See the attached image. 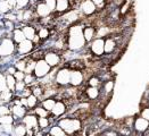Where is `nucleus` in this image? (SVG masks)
<instances>
[{"label": "nucleus", "mask_w": 149, "mask_h": 136, "mask_svg": "<svg viewBox=\"0 0 149 136\" xmlns=\"http://www.w3.org/2000/svg\"><path fill=\"white\" fill-rule=\"evenodd\" d=\"M66 111H67L66 103L62 100H59V101H56V103H55V106L51 110V115H52V117H61Z\"/></svg>", "instance_id": "obj_13"}, {"label": "nucleus", "mask_w": 149, "mask_h": 136, "mask_svg": "<svg viewBox=\"0 0 149 136\" xmlns=\"http://www.w3.org/2000/svg\"><path fill=\"white\" fill-rule=\"evenodd\" d=\"M0 64H1V57H0Z\"/></svg>", "instance_id": "obj_51"}, {"label": "nucleus", "mask_w": 149, "mask_h": 136, "mask_svg": "<svg viewBox=\"0 0 149 136\" xmlns=\"http://www.w3.org/2000/svg\"><path fill=\"white\" fill-rule=\"evenodd\" d=\"M84 75L80 69H71V77H70V85L71 86H81L83 84Z\"/></svg>", "instance_id": "obj_7"}, {"label": "nucleus", "mask_w": 149, "mask_h": 136, "mask_svg": "<svg viewBox=\"0 0 149 136\" xmlns=\"http://www.w3.org/2000/svg\"><path fill=\"white\" fill-rule=\"evenodd\" d=\"M32 93L38 97V99L39 98H41L43 94H45V88L41 86V85H39V86H36L34 88H32Z\"/></svg>", "instance_id": "obj_38"}, {"label": "nucleus", "mask_w": 149, "mask_h": 136, "mask_svg": "<svg viewBox=\"0 0 149 136\" xmlns=\"http://www.w3.org/2000/svg\"><path fill=\"white\" fill-rule=\"evenodd\" d=\"M14 130V124H0L1 135H12Z\"/></svg>", "instance_id": "obj_26"}, {"label": "nucleus", "mask_w": 149, "mask_h": 136, "mask_svg": "<svg viewBox=\"0 0 149 136\" xmlns=\"http://www.w3.org/2000/svg\"><path fill=\"white\" fill-rule=\"evenodd\" d=\"M67 48L70 50H80L84 47L87 43L86 39L83 37V27L81 25L75 24L72 25L68 28L67 33Z\"/></svg>", "instance_id": "obj_1"}, {"label": "nucleus", "mask_w": 149, "mask_h": 136, "mask_svg": "<svg viewBox=\"0 0 149 136\" xmlns=\"http://www.w3.org/2000/svg\"><path fill=\"white\" fill-rule=\"evenodd\" d=\"M55 103H56V100L54 99V98H46L45 100H42V102H41V106L46 109V110H48L49 112H51L52 110V108H54V106H55Z\"/></svg>", "instance_id": "obj_25"}, {"label": "nucleus", "mask_w": 149, "mask_h": 136, "mask_svg": "<svg viewBox=\"0 0 149 136\" xmlns=\"http://www.w3.org/2000/svg\"><path fill=\"white\" fill-rule=\"evenodd\" d=\"M102 87V93L105 94V95H109V94H112L113 92V88H114V81H107L105 84H102L101 85Z\"/></svg>", "instance_id": "obj_27"}, {"label": "nucleus", "mask_w": 149, "mask_h": 136, "mask_svg": "<svg viewBox=\"0 0 149 136\" xmlns=\"http://www.w3.org/2000/svg\"><path fill=\"white\" fill-rule=\"evenodd\" d=\"M140 116L141 117H143L145 119H147L149 122V107L148 106H146V107H143L142 109H141V111H140Z\"/></svg>", "instance_id": "obj_44"}, {"label": "nucleus", "mask_w": 149, "mask_h": 136, "mask_svg": "<svg viewBox=\"0 0 149 136\" xmlns=\"http://www.w3.org/2000/svg\"><path fill=\"white\" fill-rule=\"evenodd\" d=\"M36 14H37L38 17L46 18L51 14V10L48 8V6L45 3V1H41V2H38L37 6H36Z\"/></svg>", "instance_id": "obj_15"}, {"label": "nucleus", "mask_w": 149, "mask_h": 136, "mask_svg": "<svg viewBox=\"0 0 149 136\" xmlns=\"http://www.w3.org/2000/svg\"><path fill=\"white\" fill-rule=\"evenodd\" d=\"M16 51V43L10 37H2L0 41V57L7 58L14 55Z\"/></svg>", "instance_id": "obj_2"}, {"label": "nucleus", "mask_w": 149, "mask_h": 136, "mask_svg": "<svg viewBox=\"0 0 149 136\" xmlns=\"http://www.w3.org/2000/svg\"><path fill=\"white\" fill-rule=\"evenodd\" d=\"M12 39L14 40V42L17 44V43L22 42L23 40H25L26 37H25L24 32H23V30H22V28H15V30H13Z\"/></svg>", "instance_id": "obj_21"}, {"label": "nucleus", "mask_w": 149, "mask_h": 136, "mask_svg": "<svg viewBox=\"0 0 149 136\" xmlns=\"http://www.w3.org/2000/svg\"><path fill=\"white\" fill-rule=\"evenodd\" d=\"M143 134H145V135H149V127L147 128V130H146V132H145Z\"/></svg>", "instance_id": "obj_50"}, {"label": "nucleus", "mask_w": 149, "mask_h": 136, "mask_svg": "<svg viewBox=\"0 0 149 136\" xmlns=\"http://www.w3.org/2000/svg\"><path fill=\"white\" fill-rule=\"evenodd\" d=\"M33 49H34V43L32 40H29V39H25L22 42L17 43L16 46V51L18 55H27Z\"/></svg>", "instance_id": "obj_6"}, {"label": "nucleus", "mask_w": 149, "mask_h": 136, "mask_svg": "<svg viewBox=\"0 0 149 136\" xmlns=\"http://www.w3.org/2000/svg\"><path fill=\"white\" fill-rule=\"evenodd\" d=\"M80 9L86 16H91L97 12V6L92 0H82L80 3Z\"/></svg>", "instance_id": "obj_8"}, {"label": "nucleus", "mask_w": 149, "mask_h": 136, "mask_svg": "<svg viewBox=\"0 0 149 136\" xmlns=\"http://www.w3.org/2000/svg\"><path fill=\"white\" fill-rule=\"evenodd\" d=\"M51 72V67L48 65V62L46 61L43 58L38 59L36 62V67H34V72L33 74L37 78H43Z\"/></svg>", "instance_id": "obj_3"}, {"label": "nucleus", "mask_w": 149, "mask_h": 136, "mask_svg": "<svg viewBox=\"0 0 149 136\" xmlns=\"http://www.w3.org/2000/svg\"><path fill=\"white\" fill-rule=\"evenodd\" d=\"M14 123H15V118L12 113L0 116V124H14Z\"/></svg>", "instance_id": "obj_31"}, {"label": "nucleus", "mask_w": 149, "mask_h": 136, "mask_svg": "<svg viewBox=\"0 0 149 136\" xmlns=\"http://www.w3.org/2000/svg\"><path fill=\"white\" fill-rule=\"evenodd\" d=\"M93 1V3L97 6V8H101V7H104L105 6V3H106V0H92Z\"/></svg>", "instance_id": "obj_47"}, {"label": "nucleus", "mask_w": 149, "mask_h": 136, "mask_svg": "<svg viewBox=\"0 0 149 136\" xmlns=\"http://www.w3.org/2000/svg\"><path fill=\"white\" fill-rule=\"evenodd\" d=\"M8 113H10V108L7 107L6 104H0V116L8 115Z\"/></svg>", "instance_id": "obj_45"}, {"label": "nucleus", "mask_w": 149, "mask_h": 136, "mask_svg": "<svg viewBox=\"0 0 149 136\" xmlns=\"http://www.w3.org/2000/svg\"><path fill=\"white\" fill-rule=\"evenodd\" d=\"M71 7V3H70V0H57V3H56V10L55 12L63 14V12H66Z\"/></svg>", "instance_id": "obj_19"}, {"label": "nucleus", "mask_w": 149, "mask_h": 136, "mask_svg": "<svg viewBox=\"0 0 149 136\" xmlns=\"http://www.w3.org/2000/svg\"><path fill=\"white\" fill-rule=\"evenodd\" d=\"M90 49L95 56H102L105 53V39L104 37H96L90 42Z\"/></svg>", "instance_id": "obj_4"}, {"label": "nucleus", "mask_w": 149, "mask_h": 136, "mask_svg": "<svg viewBox=\"0 0 149 136\" xmlns=\"http://www.w3.org/2000/svg\"><path fill=\"white\" fill-rule=\"evenodd\" d=\"M0 73H1V70H0Z\"/></svg>", "instance_id": "obj_52"}, {"label": "nucleus", "mask_w": 149, "mask_h": 136, "mask_svg": "<svg viewBox=\"0 0 149 136\" xmlns=\"http://www.w3.org/2000/svg\"><path fill=\"white\" fill-rule=\"evenodd\" d=\"M25 72L23 70H16L15 74H14V77L16 78V81H24V77H25Z\"/></svg>", "instance_id": "obj_43"}, {"label": "nucleus", "mask_w": 149, "mask_h": 136, "mask_svg": "<svg viewBox=\"0 0 149 136\" xmlns=\"http://www.w3.org/2000/svg\"><path fill=\"white\" fill-rule=\"evenodd\" d=\"M117 41L115 37H107L105 39V53L111 55L117 49Z\"/></svg>", "instance_id": "obj_16"}, {"label": "nucleus", "mask_w": 149, "mask_h": 136, "mask_svg": "<svg viewBox=\"0 0 149 136\" xmlns=\"http://www.w3.org/2000/svg\"><path fill=\"white\" fill-rule=\"evenodd\" d=\"M22 123L26 126L27 129H32V130H36L39 125H38V116L34 113V115H25L23 117V120Z\"/></svg>", "instance_id": "obj_12"}, {"label": "nucleus", "mask_w": 149, "mask_h": 136, "mask_svg": "<svg viewBox=\"0 0 149 136\" xmlns=\"http://www.w3.org/2000/svg\"><path fill=\"white\" fill-rule=\"evenodd\" d=\"M30 3V0H16V6L14 9H18V10H22L26 8Z\"/></svg>", "instance_id": "obj_36"}, {"label": "nucleus", "mask_w": 149, "mask_h": 136, "mask_svg": "<svg viewBox=\"0 0 149 136\" xmlns=\"http://www.w3.org/2000/svg\"><path fill=\"white\" fill-rule=\"evenodd\" d=\"M96 27H93V26H86V27H83V37L86 39V41L87 42H91L95 37H96Z\"/></svg>", "instance_id": "obj_17"}, {"label": "nucleus", "mask_w": 149, "mask_h": 136, "mask_svg": "<svg viewBox=\"0 0 149 136\" xmlns=\"http://www.w3.org/2000/svg\"><path fill=\"white\" fill-rule=\"evenodd\" d=\"M36 76H34V74L33 73H31V74H26L24 77V82L26 83V85H30V84H32L34 81H36Z\"/></svg>", "instance_id": "obj_41"}, {"label": "nucleus", "mask_w": 149, "mask_h": 136, "mask_svg": "<svg viewBox=\"0 0 149 136\" xmlns=\"http://www.w3.org/2000/svg\"><path fill=\"white\" fill-rule=\"evenodd\" d=\"M17 69H16V67L15 66H10L7 70H6V74H12V75H14L15 74V72H16Z\"/></svg>", "instance_id": "obj_49"}, {"label": "nucleus", "mask_w": 149, "mask_h": 136, "mask_svg": "<svg viewBox=\"0 0 149 136\" xmlns=\"http://www.w3.org/2000/svg\"><path fill=\"white\" fill-rule=\"evenodd\" d=\"M27 86L26 85V83H25L24 81H16V85H15V92H17V93H21L23 90H24L25 87Z\"/></svg>", "instance_id": "obj_39"}, {"label": "nucleus", "mask_w": 149, "mask_h": 136, "mask_svg": "<svg viewBox=\"0 0 149 136\" xmlns=\"http://www.w3.org/2000/svg\"><path fill=\"white\" fill-rule=\"evenodd\" d=\"M10 10H13L10 3L8 2V0H0V12L2 14H7Z\"/></svg>", "instance_id": "obj_29"}, {"label": "nucleus", "mask_w": 149, "mask_h": 136, "mask_svg": "<svg viewBox=\"0 0 149 136\" xmlns=\"http://www.w3.org/2000/svg\"><path fill=\"white\" fill-rule=\"evenodd\" d=\"M30 94H32V88H30V87H25L24 90L21 92V97H24V98H27Z\"/></svg>", "instance_id": "obj_46"}, {"label": "nucleus", "mask_w": 149, "mask_h": 136, "mask_svg": "<svg viewBox=\"0 0 149 136\" xmlns=\"http://www.w3.org/2000/svg\"><path fill=\"white\" fill-rule=\"evenodd\" d=\"M149 127V122L147 119H145L143 117L139 116L137 118H134V123H133V129L136 130V133L139 134H143L147 128Z\"/></svg>", "instance_id": "obj_9"}, {"label": "nucleus", "mask_w": 149, "mask_h": 136, "mask_svg": "<svg viewBox=\"0 0 149 136\" xmlns=\"http://www.w3.org/2000/svg\"><path fill=\"white\" fill-rule=\"evenodd\" d=\"M6 84L7 87L10 91H15V85H16V78L12 74H6Z\"/></svg>", "instance_id": "obj_28"}, {"label": "nucleus", "mask_w": 149, "mask_h": 136, "mask_svg": "<svg viewBox=\"0 0 149 136\" xmlns=\"http://www.w3.org/2000/svg\"><path fill=\"white\" fill-rule=\"evenodd\" d=\"M34 113L37 115L38 117H48L49 111L46 110V109L41 106V107H36V108H34Z\"/></svg>", "instance_id": "obj_35"}, {"label": "nucleus", "mask_w": 149, "mask_h": 136, "mask_svg": "<svg viewBox=\"0 0 149 136\" xmlns=\"http://www.w3.org/2000/svg\"><path fill=\"white\" fill-rule=\"evenodd\" d=\"M58 125L65 130V133L67 135L76 134L74 129V125H73V118H63L58 122Z\"/></svg>", "instance_id": "obj_11"}, {"label": "nucleus", "mask_w": 149, "mask_h": 136, "mask_svg": "<svg viewBox=\"0 0 149 136\" xmlns=\"http://www.w3.org/2000/svg\"><path fill=\"white\" fill-rule=\"evenodd\" d=\"M45 1V3L48 6V8H49L51 12H54L56 10V3H57V0H43Z\"/></svg>", "instance_id": "obj_40"}, {"label": "nucleus", "mask_w": 149, "mask_h": 136, "mask_svg": "<svg viewBox=\"0 0 149 136\" xmlns=\"http://www.w3.org/2000/svg\"><path fill=\"white\" fill-rule=\"evenodd\" d=\"M26 60H27V59H21V60H17L14 66L16 67V69H17V70H23V72H25V69H26Z\"/></svg>", "instance_id": "obj_37"}, {"label": "nucleus", "mask_w": 149, "mask_h": 136, "mask_svg": "<svg viewBox=\"0 0 149 136\" xmlns=\"http://www.w3.org/2000/svg\"><path fill=\"white\" fill-rule=\"evenodd\" d=\"M48 134H49V135H52V136H65V135H67V134L65 133V130H64V129H63L62 127H61L58 124L55 125V126H52V127L49 129Z\"/></svg>", "instance_id": "obj_24"}, {"label": "nucleus", "mask_w": 149, "mask_h": 136, "mask_svg": "<svg viewBox=\"0 0 149 136\" xmlns=\"http://www.w3.org/2000/svg\"><path fill=\"white\" fill-rule=\"evenodd\" d=\"M27 108H30V109H34L36 107H37V104H38V97H36L33 93L32 94H30L27 98Z\"/></svg>", "instance_id": "obj_30"}, {"label": "nucleus", "mask_w": 149, "mask_h": 136, "mask_svg": "<svg viewBox=\"0 0 149 136\" xmlns=\"http://www.w3.org/2000/svg\"><path fill=\"white\" fill-rule=\"evenodd\" d=\"M88 85L89 86H95V87H101L102 82H101V79H100L98 76H92V77H90V79L88 82Z\"/></svg>", "instance_id": "obj_32"}, {"label": "nucleus", "mask_w": 149, "mask_h": 136, "mask_svg": "<svg viewBox=\"0 0 149 136\" xmlns=\"http://www.w3.org/2000/svg\"><path fill=\"white\" fill-rule=\"evenodd\" d=\"M111 1H112V3H114L116 7H120V6H122L124 3L125 0H111Z\"/></svg>", "instance_id": "obj_48"}, {"label": "nucleus", "mask_w": 149, "mask_h": 136, "mask_svg": "<svg viewBox=\"0 0 149 136\" xmlns=\"http://www.w3.org/2000/svg\"><path fill=\"white\" fill-rule=\"evenodd\" d=\"M22 30L24 32L25 37L29 39V40H32L33 41V39L37 37V30H36V27H33L31 25H24L22 27Z\"/></svg>", "instance_id": "obj_20"}, {"label": "nucleus", "mask_w": 149, "mask_h": 136, "mask_svg": "<svg viewBox=\"0 0 149 136\" xmlns=\"http://www.w3.org/2000/svg\"><path fill=\"white\" fill-rule=\"evenodd\" d=\"M12 92L13 91H10L8 87L5 88L3 91H1V92H0V101L3 102V103H8V102H10V101H12V98H13Z\"/></svg>", "instance_id": "obj_23"}, {"label": "nucleus", "mask_w": 149, "mask_h": 136, "mask_svg": "<svg viewBox=\"0 0 149 136\" xmlns=\"http://www.w3.org/2000/svg\"><path fill=\"white\" fill-rule=\"evenodd\" d=\"M43 59L48 62V65L51 68L52 67H57L61 64V55H58L57 52H54V51H49V52L45 53Z\"/></svg>", "instance_id": "obj_10"}, {"label": "nucleus", "mask_w": 149, "mask_h": 136, "mask_svg": "<svg viewBox=\"0 0 149 136\" xmlns=\"http://www.w3.org/2000/svg\"><path fill=\"white\" fill-rule=\"evenodd\" d=\"M70 77H71V69L70 68H62L55 77V82L57 85L66 86L70 85Z\"/></svg>", "instance_id": "obj_5"}, {"label": "nucleus", "mask_w": 149, "mask_h": 136, "mask_svg": "<svg viewBox=\"0 0 149 136\" xmlns=\"http://www.w3.org/2000/svg\"><path fill=\"white\" fill-rule=\"evenodd\" d=\"M10 113L14 116L15 119H21L27 113V109H26V107L22 106V104L13 103V107L10 108Z\"/></svg>", "instance_id": "obj_14"}, {"label": "nucleus", "mask_w": 149, "mask_h": 136, "mask_svg": "<svg viewBox=\"0 0 149 136\" xmlns=\"http://www.w3.org/2000/svg\"><path fill=\"white\" fill-rule=\"evenodd\" d=\"M38 125H39V127L41 129H46L47 127H49L50 125L49 118H47V117H39L38 118Z\"/></svg>", "instance_id": "obj_33"}, {"label": "nucleus", "mask_w": 149, "mask_h": 136, "mask_svg": "<svg viewBox=\"0 0 149 136\" xmlns=\"http://www.w3.org/2000/svg\"><path fill=\"white\" fill-rule=\"evenodd\" d=\"M5 88H7V84H6V75L0 73V92L3 91Z\"/></svg>", "instance_id": "obj_42"}, {"label": "nucleus", "mask_w": 149, "mask_h": 136, "mask_svg": "<svg viewBox=\"0 0 149 136\" xmlns=\"http://www.w3.org/2000/svg\"><path fill=\"white\" fill-rule=\"evenodd\" d=\"M13 134L16 136H25L27 134V128L23 123H18L17 125L14 126V130H13Z\"/></svg>", "instance_id": "obj_22"}, {"label": "nucleus", "mask_w": 149, "mask_h": 136, "mask_svg": "<svg viewBox=\"0 0 149 136\" xmlns=\"http://www.w3.org/2000/svg\"><path fill=\"white\" fill-rule=\"evenodd\" d=\"M38 35L40 37V40H46V39H48L50 35L49 30H48L47 27H40L39 31H38Z\"/></svg>", "instance_id": "obj_34"}, {"label": "nucleus", "mask_w": 149, "mask_h": 136, "mask_svg": "<svg viewBox=\"0 0 149 136\" xmlns=\"http://www.w3.org/2000/svg\"><path fill=\"white\" fill-rule=\"evenodd\" d=\"M86 97L89 100H96L100 97V90L99 87L95 86H88L86 90Z\"/></svg>", "instance_id": "obj_18"}]
</instances>
